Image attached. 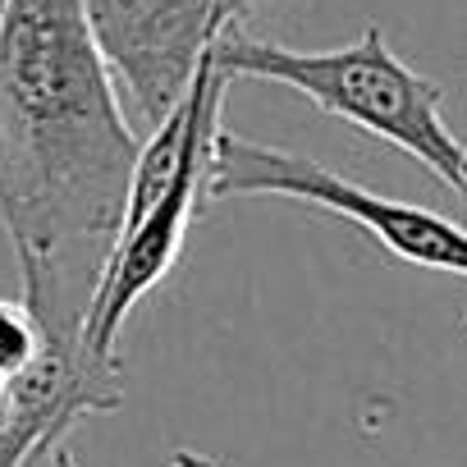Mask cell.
Wrapping results in <instances>:
<instances>
[{"instance_id":"3","label":"cell","mask_w":467,"mask_h":467,"mask_svg":"<svg viewBox=\"0 0 467 467\" xmlns=\"http://www.w3.org/2000/svg\"><path fill=\"white\" fill-rule=\"evenodd\" d=\"M24 303L33 307L47 348L15 380V412L0 431V467H42L51 453L65 449L74 421L115 412L119 389V358H101L88 348V317L92 294L69 285L56 266H19Z\"/></svg>"},{"instance_id":"11","label":"cell","mask_w":467,"mask_h":467,"mask_svg":"<svg viewBox=\"0 0 467 467\" xmlns=\"http://www.w3.org/2000/svg\"><path fill=\"white\" fill-rule=\"evenodd\" d=\"M0 10H5V0H0Z\"/></svg>"},{"instance_id":"6","label":"cell","mask_w":467,"mask_h":467,"mask_svg":"<svg viewBox=\"0 0 467 467\" xmlns=\"http://www.w3.org/2000/svg\"><path fill=\"white\" fill-rule=\"evenodd\" d=\"M224 129H206L197 138V147L188 151L174 188L156 202V211L115 239V253L106 262V275H101V289H97V303H92V317H88V348L101 353V358H115V339H119V326L129 321V312L170 275V266L179 262V248H183V234H188V220H192V206L197 197L206 192V179H211V161H215V138Z\"/></svg>"},{"instance_id":"2","label":"cell","mask_w":467,"mask_h":467,"mask_svg":"<svg viewBox=\"0 0 467 467\" xmlns=\"http://www.w3.org/2000/svg\"><path fill=\"white\" fill-rule=\"evenodd\" d=\"M215 65L229 78L285 83L326 115H339L353 129L385 138L389 147L421 161L467 206V142L444 124L440 88L408 69L389 51L380 28H367L358 42L335 51H289L234 28L220 37Z\"/></svg>"},{"instance_id":"5","label":"cell","mask_w":467,"mask_h":467,"mask_svg":"<svg viewBox=\"0 0 467 467\" xmlns=\"http://www.w3.org/2000/svg\"><path fill=\"white\" fill-rule=\"evenodd\" d=\"M119 101L151 133L165 124L206 56L257 0H83Z\"/></svg>"},{"instance_id":"4","label":"cell","mask_w":467,"mask_h":467,"mask_svg":"<svg viewBox=\"0 0 467 467\" xmlns=\"http://www.w3.org/2000/svg\"><path fill=\"white\" fill-rule=\"evenodd\" d=\"M206 197H294V202H312V206H326L330 215L367 229L399 262L467 280V229L462 224H453V220H444L426 206L367 192L353 179H344V174H335V170H326V165H317L312 156H298V151L262 147V142H248L239 133H220L211 179H206Z\"/></svg>"},{"instance_id":"7","label":"cell","mask_w":467,"mask_h":467,"mask_svg":"<svg viewBox=\"0 0 467 467\" xmlns=\"http://www.w3.org/2000/svg\"><path fill=\"white\" fill-rule=\"evenodd\" d=\"M42 348H47V335L33 307L24 298H0V376L19 380L24 371H33Z\"/></svg>"},{"instance_id":"8","label":"cell","mask_w":467,"mask_h":467,"mask_svg":"<svg viewBox=\"0 0 467 467\" xmlns=\"http://www.w3.org/2000/svg\"><path fill=\"white\" fill-rule=\"evenodd\" d=\"M10 412H15V380H5V376H0V431H5Z\"/></svg>"},{"instance_id":"1","label":"cell","mask_w":467,"mask_h":467,"mask_svg":"<svg viewBox=\"0 0 467 467\" xmlns=\"http://www.w3.org/2000/svg\"><path fill=\"white\" fill-rule=\"evenodd\" d=\"M138 133L97 51L83 0H5L0 10V229L19 262L74 266L115 253Z\"/></svg>"},{"instance_id":"9","label":"cell","mask_w":467,"mask_h":467,"mask_svg":"<svg viewBox=\"0 0 467 467\" xmlns=\"http://www.w3.org/2000/svg\"><path fill=\"white\" fill-rule=\"evenodd\" d=\"M170 462H174V467H215V462H211V458H202V453H174Z\"/></svg>"},{"instance_id":"10","label":"cell","mask_w":467,"mask_h":467,"mask_svg":"<svg viewBox=\"0 0 467 467\" xmlns=\"http://www.w3.org/2000/svg\"><path fill=\"white\" fill-rule=\"evenodd\" d=\"M42 467H78V462H74V453H69V449H60V453H51Z\"/></svg>"}]
</instances>
